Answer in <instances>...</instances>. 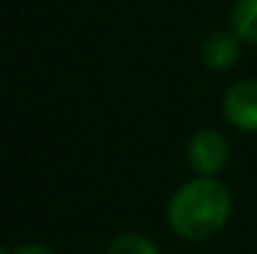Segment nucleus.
I'll use <instances>...</instances> for the list:
<instances>
[{
    "label": "nucleus",
    "instance_id": "3",
    "mask_svg": "<svg viewBox=\"0 0 257 254\" xmlns=\"http://www.w3.org/2000/svg\"><path fill=\"white\" fill-rule=\"evenodd\" d=\"M225 120L240 132H257V80H237L222 97Z\"/></svg>",
    "mask_w": 257,
    "mask_h": 254
},
{
    "label": "nucleus",
    "instance_id": "1",
    "mask_svg": "<svg viewBox=\"0 0 257 254\" xmlns=\"http://www.w3.org/2000/svg\"><path fill=\"white\" fill-rule=\"evenodd\" d=\"M232 217V194L217 177H195L175 189L168 202L170 229L190 242L212 239Z\"/></svg>",
    "mask_w": 257,
    "mask_h": 254
},
{
    "label": "nucleus",
    "instance_id": "6",
    "mask_svg": "<svg viewBox=\"0 0 257 254\" xmlns=\"http://www.w3.org/2000/svg\"><path fill=\"white\" fill-rule=\"evenodd\" d=\"M107 254H160L158 244L153 239H148L145 234H138V232H127V234H120L112 239Z\"/></svg>",
    "mask_w": 257,
    "mask_h": 254
},
{
    "label": "nucleus",
    "instance_id": "8",
    "mask_svg": "<svg viewBox=\"0 0 257 254\" xmlns=\"http://www.w3.org/2000/svg\"><path fill=\"white\" fill-rule=\"evenodd\" d=\"M0 254H10V252H5V249H3V247H0Z\"/></svg>",
    "mask_w": 257,
    "mask_h": 254
},
{
    "label": "nucleus",
    "instance_id": "2",
    "mask_svg": "<svg viewBox=\"0 0 257 254\" xmlns=\"http://www.w3.org/2000/svg\"><path fill=\"white\" fill-rule=\"evenodd\" d=\"M185 160L197 177H217L230 162V142L220 130L202 127L187 140Z\"/></svg>",
    "mask_w": 257,
    "mask_h": 254
},
{
    "label": "nucleus",
    "instance_id": "7",
    "mask_svg": "<svg viewBox=\"0 0 257 254\" xmlns=\"http://www.w3.org/2000/svg\"><path fill=\"white\" fill-rule=\"evenodd\" d=\"M10 254H55L50 247H45V244H23V247H18L15 252Z\"/></svg>",
    "mask_w": 257,
    "mask_h": 254
},
{
    "label": "nucleus",
    "instance_id": "5",
    "mask_svg": "<svg viewBox=\"0 0 257 254\" xmlns=\"http://www.w3.org/2000/svg\"><path fill=\"white\" fill-rule=\"evenodd\" d=\"M230 30L247 45H257V0H235L230 8Z\"/></svg>",
    "mask_w": 257,
    "mask_h": 254
},
{
    "label": "nucleus",
    "instance_id": "4",
    "mask_svg": "<svg viewBox=\"0 0 257 254\" xmlns=\"http://www.w3.org/2000/svg\"><path fill=\"white\" fill-rule=\"evenodd\" d=\"M242 55V40L232 30H215L200 45V60L212 73H225L237 65Z\"/></svg>",
    "mask_w": 257,
    "mask_h": 254
}]
</instances>
